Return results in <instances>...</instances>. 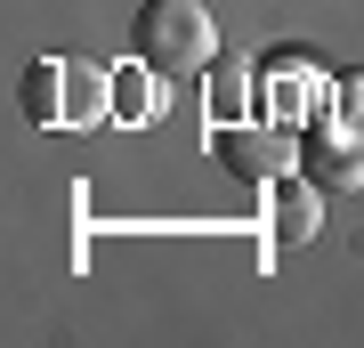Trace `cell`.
Here are the masks:
<instances>
[{
    "mask_svg": "<svg viewBox=\"0 0 364 348\" xmlns=\"http://www.w3.org/2000/svg\"><path fill=\"white\" fill-rule=\"evenodd\" d=\"M130 41H138L146 65H162V73H210V57H219V25H210L203 0H146Z\"/></svg>",
    "mask_w": 364,
    "mask_h": 348,
    "instance_id": "cell-1",
    "label": "cell"
},
{
    "mask_svg": "<svg viewBox=\"0 0 364 348\" xmlns=\"http://www.w3.org/2000/svg\"><path fill=\"white\" fill-rule=\"evenodd\" d=\"M219 162L227 170H243V179H284V170L299 162V146H291V130H251V122H219Z\"/></svg>",
    "mask_w": 364,
    "mask_h": 348,
    "instance_id": "cell-3",
    "label": "cell"
},
{
    "mask_svg": "<svg viewBox=\"0 0 364 348\" xmlns=\"http://www.w3.org/2000/svg\"><path fill=\"white\" fill-rule=\"evenodd\" d=\"M162 65H146V57H130L114 73V122H130V130H154L162 122Z\"/></svg>",
    "mask_w": 364,
    "mask_h": 348,
    "instance_id": "cell-5",
    "label": "cell"
},
{
    "mask_svg": "<svg viewBox=\"0 0 364 348\" xmlns=\"http://www.w3.org/2000/svg\"><path fill=\"white\" fill-rule=\"evenodd\" d=\"M57 73H65L57 57H41L33 73H25V114H33L41 130H57Z\"/></svg>",
    "mask_w": 364,
    "mask_h": 348,
    "instance_id": "cell-8",
    "label": "cell"
},
{
    "mask_svg": "<svg viewBox=\"0 0 364 348\" xmlns=\"http://www.w3.org/2000/svg\"><path fill=\"white\" fill-rule=\"evenodd\" d=\"M210 114H219V122H243L251 114V65L243 57H210Z\"/></svg>",
    "mask_w": 364,
    "mask_h": 348,
    "instance_id": "cell-7",
    "label": "cell"
},
{
    "mask_svg": "<svg viewBox=\"0 0 364 348\" xmlns=\"http://www.w3.org/2000/svg\"><path fill=\"white\" fill-rule=\"evenodd\" d=\"M332 105L356 122V114H364V73H340V81H332Z\"/></svg>",
    "mask_w": 364,
    "mask_h": 348,
    "instance_id": "cell-9",
    "label": "cell"
},
{
    "mask_svg": "<svg viewBox=\"0 0 364 348\" xmlns=\"http://www.w3.org/2000/svg\"><path fill=\"white\" fill-rule=\"evenodd\" d=\"M299 170H308L324 194H356L364 186V130L340 114L324 130H308V146H299Z\"/></svg>",
    "mask_w": 364,
    "mask_h": 348,
    "instance_id": "cell-2",
    "label": "cell"
},
{
    "mask_svg": "<svg viewBox=\"0 0 364 348\" xmlns=\"http://www.w3.org/2000/svg\"><path fill=\"white\" fill-rule=\"evenodd\" d=\"M316 179H275V235H284V243H308L316 235Z\"/></svg>",
    "mask_w": 364,
    "mask_h": 348,
    "instance_id": "cell-6",
    "label": "cell"
},
{
    "mask_svg": "<svg viewBox=\"0 0 364 348\" xmlns=\"http://www.w3.org/2000/svg\"><path fill=\"white\" fill-rule=\"evenodd\" d=\"M57 122H73V130L114 122V73H97V65H65V73H57Z\"/></svg>",
    "mask_w": 364,
    "mask_h": 348,
    "instance_id": "cell-4",
    "label": "cell"
}]
</instances>
